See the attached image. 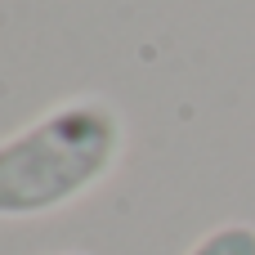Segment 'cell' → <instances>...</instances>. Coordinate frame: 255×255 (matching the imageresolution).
<instances>
[{
    "label": "cell",
    "mask_w": 255,
    "mask_h": 255,
    "mask_svg": "<svg viewBox=\"0 0 255 255\" xmlns=\"http://www.w3.org/2000/svg\"><path fill=\"white\" fill-rule=\"evenodd\" d=\"M184 255H255V224H220L202 233Z\"/></svg>",
    "instance_id": "cell-2"
},
{
    "label": "cell",
    "mask_w": 255,
    "mask_h": 255,
    "mask_svg": "<svg viewBox=\"0 0 255 255\" xmlns=\"http://www.w3.org/2000/svg\"><path fill=\"white\" fill-rule=\"evenodd\" d=\"M126 121L99 99H63L0 139V220H45L94 193L121 161Z\"/></svg>",
    "instance_id": "cell-1"
},
{
    "label": "cell",
    "mask_w": 255,
    "mask_h": 255,
    "mask_svg": "<svg viewBox=\"0 0 255 255\" xmlns=\"http://www.w3.org/2000/svg\"><path fill=\"white\" fill-rule=\"evenodd\" d=\"M58 255H85V251H58Z\"/></svg>",
    "instance_id": "cell-3"
}]
</instances>
